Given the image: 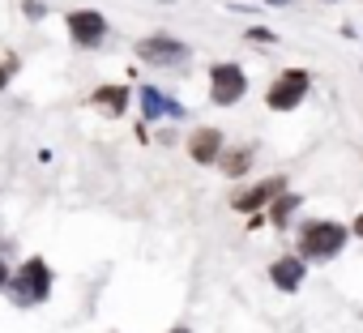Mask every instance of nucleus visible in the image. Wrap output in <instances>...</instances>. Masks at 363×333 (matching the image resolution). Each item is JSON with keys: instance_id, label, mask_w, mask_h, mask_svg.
<instances>
[{"instance_id": "15", "label": "nucleus", "mask_w": 363, "mask_h": 333, "mask_svg": "<svg viewBox=\"0 0 363 333\" xmlns=\"http://www.w3.org/2000/svg\"><path fill=\"white\" fill-rule=\"evenodd\" d=\"M9 286V269H5V256H0V290Z\"/></svg>"}, {"instance_id": "1", "label": "nucleus", "mask_w": 363, "mask_h": 333, "mask_svg": "<svg viewBox=\"0 0 363 333\" xmlns=\"http://www.w3.org/2000/svg\"><path fill=\"white\" fill-rule=\"evenodd\" d=\"M9 295L18 307H30V303H43L52 295V269L43 256H30L13 278H9Z\"/></svg>"}, {"instance_id": "4", "label": "nucleus", "mask_w": 363, "mask_h": 333, "mask_svg": "<svg viewBox=\"0 0 363 333\" xmlns=\"http://www.w3.org/2000/svg\"><path fill=\"white\" fill-rule=\"evenodd\" d=\"M214 103L218 107H231V103H240L244 98V90H248V81H244V69L240 64H214Z\"/></svg>"}, {"instance_id": "8", "label": "nucleus", "mask_w": 363, "mask_h": 333, "mask_svg": "<svg viewBox=\"0 0 363 333\" xmlns=\"http://www.w3.org/2000/svg\"><path fill=\"white\" fill-rule=\"evenodd\" d=\"M282 193H286V184L274 176V180H265V184H257V188L240 193V197H235V210H257V205H265L269 197H282Z\"/></svg>"}, {"instance_id": "7", "label": "nucleus", "mask_w": 363, "mask_h": 333, "mask_svg": "<svg viewBox=\"0 0 363 333\" xmlns=\"http://www.w3.org/2000/svg\"><path fill=\"white\" fill-rule=\"evenodd\" d=\"M141 107H145L150 120H184V107L171 103V98L158 94V90H141Z\"/></svg>"}, {"instance_id": "13", "label": "nucleus", "mask_w": 363, "mask_h": 333, "mask_svg": "<svg viewBox=\"0 0 363 333\" xmlns=\"http://www.w3.org/2000/svg\"><path fill=\"white\" fill-rule=\"evenodd\" d=\"M244 166H248V149H240V154H231V158H227V176H240Z\"/></svg>"}, {"instance_id": "14", "label": "nucleus", "mask_w": 363, "mask_h": 333, "mask_svg": "<svg viewBox=\"0 0 363 333\" xmlns=\"http://www.w3.org/2000/svg\"><path fill=\"white\" fill-rule=\"evenodd\" d=\"M248 43H274V35L269 30H248Z\"/></svg>"}, {"instance_id": "3", "label": "nucleus", "mask_w": 363, "mask_h": 333, "mask_svg": "<svg viewBox=\"0 0 363 333\" xmlns=\"http://www.w3.org/2000/svg\"><path fill=\"white\" fill-rule=\"evenodd\" d=\"M303 94H308V73H303V69H291V73H282V77L269 86L265 103H269L274 111H295V107L303 103Z\"/></svg>"}, {"instance_id": "9", "label": "nucleus", "mask_w": 363, "mask_h": 333, "mask_svg": "<svg viewBox=\"0 0 363 333\" xmlns=\"http://www.w3.org/2000/svg\"><path fill=\"white\" fill-rule=\"evenodd\" d=\"M218 145H223V132L218 128H197L193 141H189V149H193L197 162H214L218 158Z\"/></svg>"}, {"instance_id": "19", "label": "nucleus", "mask_w": 363, "mask_h": 333, "mask_svg": "<svg viewBox=\"0 0 363 333\" xmlns=\"http://www.w3.org/2000/svg\"><path fill=\"white\" fill-rule=\"evenodd\" d=\"M269 5H295V0H269Z\"/></svg>"}, {"instance_id": "10", "label": "nucleus", "mask_w": 363, "mask_h": 333, "mask_svg": "<svg viewBox=\"0 0 363 333\" xmlns=\"http://www.w3.org/2000/svg\"><path fill=\"white\" fill-rule=\"evenodd\" d=\"M269 278L278 282V290H295V286L303 282V261H299V256H282V261H274Z\"/></svg>"}, {"instance_id": "6", "label": "nucleus", "mask_w": 363, "mask_h": 333, "mask_svg": "<svg viewBox=\"0 0 363 333\" xmlns=\"http://www.w3.org/2000/svg\"><path fill=\"white\" fill-rule=\"evenodd\" d=\"M69 35H73V43L94 47V43H103L107 22H103V13H94V9H77V13H69Z\"/></svg>"}, {"instance_id": "2", "label": "nucleus", "mask_w": 363, "mask_h": 333, "mask_svg": "<svg viewBox=\"0 0 363 333\" xmlns=\"http://www.w3.org/2000/svg\"><path fill=\"white\" fill-rule=\"evenodd\" d=\"M342 244H346V227L342 222H308L303 235H299V248H303L308 261H329V256L342 252Z\"/></svg>"}, {"instance_id": "17", "label": "nucleus", "mask_w": 363, "mask_h": 333, "mask_svg": "<svg viewBox=\"0 0 363 333\" xmlns=\"http://www.w3.org/2000/svg\"><path fill=\"white\" fill-rule=\"evenodd\" d=\"M354 235H359V239H363V214H359V218H354Z\"/></svg>"}, {"instance_id": "16", "label": "nucleus", "mask_w": 363, "mask_h": 333, "mask_svg": "<svg viewBox=\"0 0 363 333\" xmlns=\"http://www.w3.org/2000/svg\"><path fill=\"white\" fill-rule=\"evenodd\" d=\"M5 81H9V64H0V90H5Z\"/></svg>"}, {"instance_id": "5", "label": "nucleus", "mask_w": 363, "mask_h": 333, "mask_svg": "<svg viewBox=\"0 0 363 333\" xmlns=\"http://www.w3.org/2000/svg\"><path fill=\"white\" fill-rule=\"evenodd\" d=\"M137 56L150 60V64H184L189 60V47L175 43V39H167V35H154V39H141L137 43Z\"/></svg>"}, {"instance_id": "11", "label": "nucleus", "mask_w": 363, "mask_h": 333, "mask_svg": "<svg viewBox=\"0 0 363 333\" xmlns=\"http://www.w3.org/2000/svg\"><path fill=\"white\" fill-rule=\"evenodd\" d=\"M90 103H94V107H103L107 115H120V111L128 107V90H124V86H103V90H94V94H90Z\"/></svg>"}, {"instance_id": "12", "label": "nucleus", "mask_w": 363, "mask_h": 333, "mask_svg": "<svg viewBox=\"0 0 363 333\" xmlns=\"http://www.w3.org/2000/svg\"><path fill=\"white\" fill-rule=\"evenodd\" d=\"M295 205H299V197H291V193H282V197H278V205H274V222L282 227V222L291 218V210H295Z\"/></svg>"}, {"instance_id": "18", "label": "nucleus", "mask_w": 363, "mask_h": 333, "mask_svg": "<svg viewBox=\"0 0 363 333\" xmlns=\"http://www.w3.org/2000/svg\"><path fill=\"white\" fill-rule=\"evenodd\" d=\"M171 333H193V329H184V324H175V329H171Z\"/></svg>"}]
</instances>
